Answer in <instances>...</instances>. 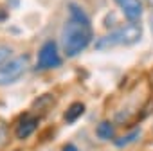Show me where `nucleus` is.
<instances>
[{
    "label": "nucleus",
    "instance_id": "nucleus-1",
    "mask_svg": "<svg viewBox=\"0 0 153 151\" xmlns=\"http://www.w3.org/2000/svg\"><path fill=\"white\" fill-rule=\"evenodd\" d=\"M68 11H70V18L63 27L61 47L68 58H74L79 52H83L92 41V27H90L88 15L79 6L70 4Z\"/></svg>",
    "mask_w": 153,
    "mask_h": 151
},
{
    "label": "nucleus",
    "instance_id": "nucleus-2",
    "mask_svg": "<svg viewBox=\"0 0 153 151\" xmlns=\"http://www.w3.org/2000/svg\"><path fill=\"white\" fill-rule=\"evenodd\" d=\"M140 27L137 24H128L123 25L112 33H108L106 36L99 38L96 41V49H108V47H117V45H133L140 40Z\"/></svg>",
    "mask_w": 153,
    "mask_h": 151
},
{
    "label": "nucleus",
    "instance_id": "nucleus-3",
    "mask_svg": "<svg viewBox=\"0 0 153 151\" xmlns=\"http://www.w3.org/2000/svg\"><path fill=\"white\" fill-rule=\"evenodd\" d=\"M27 65H29V56L27 54H20L16 58L7 59L0 67V87L11 85L16 79H20L22 74L27 70Z\"/></svg>",
    "mask_w": 153,
    "mask_h": 151
},
{
    "label": "nucleus",
    "instance_id": "nucleus-4",
    "mask_svg": "<svg viewBox=\"0 0 153 151\" xmlns=\"http://www.w3.org/2000/svg\"><path fill=\"white\" fill-rule=\"evenodd\" d=\"M59 65H61V58L58 54V45L54 41L43 43L38 52V68H56Z\"/></svg>",
    "mask_w": 153,
    "mask_h": 151
},
{
    "label": "nucleus",
    "instance_id": "nucleus-5",
    "mask_svg": "<svg viewBox=\"0 0 153 151\" xmlns=\"http://www.w3.org/2000/svg\"><path fill=\"white\" fill-rule=\"evenodd\" d=\"M115 4L123 11V15L130 22H137L142 15V4L140 0H115Z\"/></svg>",
    "mask_w": 153,
    "mask_h": 151
},
{
    "label": "nucleus",
    "instance_id": "nucleus-6",
    "mask_svg": "<svg viewBox=\"0 0 153 151\" xmlns=\"http://www.w3.org/2000/svg\"><path fill=\"white\" fill-rule=\"evenodd\" d=\"M38 128V119L33 117V115H22L18 119V124H16V137L25 140L29 138Z\"/></svg>",
    "mask_w": 153,
    "mask_h": 151
},
{
    "label": "nucleus",
    "instance_id": "nucleus-7",
    "mask_svg": "<svg viewBox=\"0 0 153 151\" xmlns=\"http://www.w3.org/2000/svg\"><path fill=\"white\" fill-rule=\"evenodd\" d=\"M85 113V104L83 103H72L67 110H65V121L67 122H74V121H78L81 115Z\"/></svg>",
    "mask_w": 153,
    "mask_h": 151
},
{
    "label": "nucleus",
    "instance_id": "nucleus-8",
    "mask_svg": "<svg viewBox=\"0 0 153 151\" xmlns=\"http://www.w3.org/2000/svg\"><path fill=\"white\" fill-rule=\"evenodd\" d=\"M96 133H97V138H101V140H112L114 135H115V130H114V124L112 122L103 121V122L97 124Z\"/></svg>",
    "mask_w": 153,
    "mask_h": 151
},
{
    "label": "nucleus",
    "instance_id": "nucleus-9",
    "mask_svg": "<svg viewBox=\"0 0 153 151\" xmlns=\"http://www.w3.org/2000/svg\"><path fill=\"white\" fill-rule=\"evenodd\" d=\"M139 135H140V130H139V128H135L133 131H128L126 135L114 138V146H115V147H124L126 144H130V142H135V140L139 138Z\"/></svg>",
    "mask_w": 153,
    "mask_h": 151
},
{
    "label": "nucleus",
    "instance_id": "nucleus-10",
    "mask_svg": "<svg viewBox=\"0 0 153 151\" xmlns=\"http://www.w3.org/2000/svg\"><path fill=\"white\" fill-rule=\"evenodd\" d=\"M7 135H9V126L4 119H0V144H4L7 140Z\"/></svg>",
    "mask_w": 153,
    "mask_h": 151
},
{
    "label": "nucleus",
    "instance_id": "nucleus-11",
    "mask_svg": "<svg viewBox=\"0 0 153 151\" xmlns=\"http://www.w3.org/2000/svg\"><path fill=\"white\" fill-rule=\"evenodd\" d=\"M11 54H13V50L9 47H0V67H2L7 59H11Z\"/></svg>",
    "mask_w": 153,
    "mask_h": 151
},
{
    "label": "nucleus",
    "instance_id": "nucleus-12",
    "mask_svg": "<svg viewBox=\"0 0 153 151\" xmlns=\"http://www.w3.org/2000/svg\"><path fill=\"white\" fill-rule=\"evenodd\" d=\"M61 151H79V149H78V147H76L74 144H65Z\"/></svg>",
    "mask_w": 153,
    "mask_h": 151
},
{
    "label": "nucleus",
    "instance_id": "nucleus-13",
    "mask_svg": "<svg viewBox=\"0 0 153 151\" xmlns=\"http://www.w3.org/2000/svg\"><path fill=\"white\" fill-rule=\"evenodd\" d=\"M4 20H7V11L0 7V22H4Z\"/></svg>",
    "mask_w": 153,
    "mask_h": 151
},
{
    "label": "nucleus",
    "instance_id": "nucleus-14",
    "mask_svg": "<svg viewBox=\"0 0 153 151\" xmlns=\"http://www.w3.org/2000/svg\"><path fill=\"white\" fill-rule=\"evenodd\" d=\"M146 2H148V4H149V6H153V0H146Z\"/></svg>",
    "mask_w": 153,
    "mask_h": 151
},
{
    "label": "nucleus",
    "instance_id": "nucleus-15",
    "mask_svg": "<svg viewBox=\"0 0 153 151\" xmlns=\"http://www.w3.org/2000/svg\"><path fill=\"white\" fill-rule=\"evenodd\" d=\"M151 27H153V24H151Z\"/></svg>",
    "mask_w": 153,
    "mask_h": 151
}]
</instances>
